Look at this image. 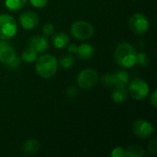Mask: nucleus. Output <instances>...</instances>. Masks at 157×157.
<instances>
[{
    "instance_id": "nucleus-17",
    "label": "nucleus",
    "mask_w": 157,
    "mask_h": 157,
    "mask_svg": "<svg viewBox=\"0 0 157 157\" xmlns=\"http://www.w3.org/2000/svg\"><path fill=\"white\" fill-rule=\"evenodd\" d=\"M125 155L129 157H143L144 156L145 152L142 146L139 145H131L125 149Z\"/></svg>"
},
{
    "instance_id": "nucleus-22",
    "label": "nucleus",
    "mask_w": 157,
    "mask_h": 157,
    "mask_svg": "<svg viewBox=\"0 0 157 157\" xmlns=\"http://www.w3.org/2000/svg\"><path fill=\"white\" fill-rule=\"evenodd\" d=\"M101 84L105 86H115V80H114V75L113 74H107V75H104L101 79Z\"/></svg>"
},
{
    "instance_id": "nucleus-12",
    "label": "nucleus",
    "mask_w": 157,
    "mask_h": 157,
    "mask_svg": "<svg viewBox=\"0 0 157 157\" xmlns=\"http://www.w3.org/2000/svg\"><path fill=\"white\" fill-rule=\"evenodd\" d=\"M127 86H115L114 90L111 93V99L117 103V104H121L123 103L128 96V89L126 87Z\"/></svg>"
},
{
    "instance_id": "nucleus-13",
    "label": "nucleus",
    "mask_w": 157,
    "mask_h": 157,
    "mask_svg": "<svg viewBox=\"0 0 157 157\" xmlns=\"http://www.w3.org/2000/svg\"><path fill=\"white\" fill-rule=\"evenodd\" d=\"M77 55L81 60H88L91 59L95 54V48L88 43H84L78 46L77 48Z\"/></svg>"
},
{
    "instance_id": "nucleus-28",
    "label": "nucleus",
    "mask_w": 157,
    "mask_h": 157,
    "mask_svg": "<svg viewBox=\"0 0 157 157\" xmlns=\"http://www.w3.org/2000/svg\"><path fill=\"white\" fill-rule=\"evenodd\" d=\"M77 95V89L74 86H70L66 89V96L68 98H74Z\"/></svg>"
},
{
    "instance_id": "nucleus-4",
    "label": "nucleus",
    "mask_w": 157,
    "mask_h": 157,
    "mask_svg": "<svg viewBox=\"0 0 157 157\" xmlns=\"http://www.w3.org/2000/svg\"><path fill=\"white\" fill-rule=\"evenodd\" d=\"M149 91L148 84L141 78H134L128 84V92L135 100H144L149 95Z\"/></svg>"
},
{
    "instance_id": "nucleus-2",
    "label": "nucleus",
    "mask_w": 157,
    "mask_h": 157,
    "mask_svg": "<svg viewBox=\"0 0 157 157\" xmlns=\"http://www.w3.org/2000/svg\"><path fill=\"white\" fill-rule=\"evenodd\" d=\"M58 60L51 54H42L36 59L35 69L42 78L52 77L58 70Z\"/></svg>"
},
{
    "instance_id": "nucleus-16",
    "label": "nucleus",
    "mask_w": 157,
    "mask_h": 157,
    "mask_svg": "<svg viewBox=\"0 0 157 157\" xmlns=\"http://www.w3.org/2000/svg\"><path fill=\"white\" fill-rule=\"evenodd\" d=\"M113 75L115 80V86H127L130 82V76L126 71H118L113 74Z\"/></svg>"
},
{
    "instance_id": "nucleus-11",
    "label": "nucleus",
    "mask_w": 157,
    "mask_h": 157,
    "mask_svg": "<svg viewBox=\"0 0 157 157\" xmlns=\"http://www.w3.org/2000/svg\"><path fill=\"white\" fill-rule=\"evenodd\" d=\"M49 42L48 40L44 36L36 35L31 37L28 41V47L35 51L37 53L43 52L48 49Z\"/></svg>"
},
{
    "instance_id": "nucleus-14",
    "label": "nucleus",
    "mask_w": 157,
    "mask_h": 157,
    "mask_svg": "<svg viewBox=\"0 0 157 157\" xmlns=\"http://www.w3.org/2000/svg\"><path fill=\"white\" fill-rule=\"evenodd\" d=\"M52 43L56 49H63L69 44V37L64 32H57L52 38Z\"/></svg>"
},
{
    "instance_id": "nucleus-24",
    "label": "nucleus",
    "mask_w": 157,
    "mask_h": 157,
    "mask_svg": "<svg viewBox=\"0 0 157 157\" xmlns=\"http://www.w3.org/2000/svg\"><path fill=\"white\" fill-rule=\"evenodd\" d=\"M110 155L112 157H125L126 156V155H125V149L123 147H120V146L115 147L112 150Z\"/></svg>"
},
{
    "instance_id": "nucleus-8",
    "label": "nucleus",
    "mask_w": 157,
    "mask_h": 157,
    "mask_svg": "<svg viewBox=\"0 0 157 157\" xmlns=\"http://www.w3.org/2000/svg\"><path fill=\"white\" fill-rule=\"evenodd\" d=\"M154 126L145 120H136L132 123V132L140 139H147L154 133Z\"/></svg>"
},
{
    "instance_id": "nucleus-3",
    "label": "nucleus",
    "mask_w": 157,
    "mask_h": 157,
    "mask_svg": "<svg viewBox=\"0 0 157 157\" xmlns=\"http://www.w3.org/2000/svg\"><path fill=\"white\" fill-rule=\"evenodd\" d=\"M17 31L16 19L7 14L0 15V40H7L15 37Z\"/></svg>"
},
{
    "instance_id": "nucleus-25",
    "label": "nucleus",
    "mask_w": 157,
    "mask_h": 157,
    "mask_svg": "<svg viewBox=\"0 0 157 157\" xmlns=\"http://www.w3.org/2000/svg\"><path fill=\"white\" fill-rule=\"evenodd\" d=\"M29 2L34 7L40 8V7H43L47 5L48 0H29Z\"/></svg>"
},
{
    "instance_id": "nucleus-23",
    "label": "nucleus",
    "mask_w": 157,
    "mask_h": 157,
    "mask_svg": "<svg viewBox=\"0 0 157 157\" xmlns=\"http://www.w3.org/2000/svg\"><path fill=\"white\" fill-rule=\"evenodd\" d=\"M55 29L52 23H45L42 27V33L44 35H52L54 32Z\"/></svg>"
},
{
    "instance_id": "nucleus-15",
    "label": "nucleus",
    "mask_w": 157,
    "mask_h": 157,
    "mask_svg": "<svg viewBox=\"0 0 157 157\" xmlns=\"http://www.w3.org/2000/svg\"><path fill=\"white\" fill-rule=\"evenodd\" d=\"M40 149V142L36 139H28L22 145V150L27 155L35 154Z\"/></svg>"
},
{
    "instance_id": "nucleus-26",
    "label": "nucleus",
    "mask_w": 157,
    "mask_h": 157,
    "mask_svg": "<svg viewBox=\"0 0 157 157\" xmlns=\"http://www.w3.org/2000/svg\"><path fill=\"white\" fill-rule=\"evenodd\" d=\"M148 151L150 154H155L157 152V143L156 139L152 140L148 144Z\"/></svg>"
},
{
    "instance_id": "nucleus-18",
    "label": "nucleus",
    "mask_w": 157,
    "mask_h": 157,
    "mask_svg": "<svg viewBox=\"0 0 157 157\" xmlns=\"http://www.w3.org/2000/svg\"><path fill=\"white\" fill-rule=\"evenodd\" d=\"M36 59H37V52L29 47H27L21 54V60L26 63L35 62Z\"/></svg>"
},
{
    "instance_id": "nucleus-1",
    "label": "nucleus",
    "mask_w": 157,
    "mask_h": 157,
    "mask_svg": "<svg viewBox=\"0 0 157 157\" xmlns=\"http://www.w3.org/2000/svg\"><path fill=\"white\" fill-rule=\"evenodd\" d=\"M114 58L120 66L124 68L132 67L136 63L135 49L128 42H121L115 49Z\"/></svg>"
},
{
    "instance_id": "nucleus-20",
    "label": "nucleus",
    "mask_w": 157,
    "mask_h": 157,
    "mask_svg": "<svg viewBox=\"0 0 157 157\" xmlns=\"http://www.w3.org/2000/svg\"><path fill=\"white\" fill-rule=\"evenodd\" d=\"M58 63L64 69L70 68L74 65L75 63V58L72 55H64L63 57H61L60 61L58 62Z\"/></svg>"
},
{
    "instance_id": "nucleus-19",
    "label": "nucleus",
    "mask_w": 157,
    "mask_h": 157,
    "mask_svg": "<svg viewBox=\"0 0 157 157\" xmlns=\"http://www.w3.org/2000/svg\"><path fill=\"white\" fill-rule=\"evenodd\" d=\"M27 3V0H5L6 6L12 11L18 10L22 8Z\"/></svg>"
},
{
    "instance_id": "nucleus-7",
    "label": "nucleus",
    "mask_w": 157,
    "mask_h": 157,
    "mask_svg": "<svg viewBox=\"0 0 157 157\" xmlns=\"http://www.w3.org/2000/svg\"><path fill=\"white\" fill-rule=\"evenodd\" d=\"M129 27L133 33L141 35L148 31L150 28V23L146 16L141 13H136L130 17Z\"/></svg>"
},
{
    "instance_id": "nucleus-21",
    "label": "nucleus",
    "mask_w": 157,
    "mask_h": 157,
    "mask_svg": "<svg viewBox=\"0 0 157 157\" xmlns=\"http://www.w3.org/2000/svg\"><path fill=\"white\" fill-rule=\"evenodd\" d=\"M136 63L141 66H147L150 63V59L145 52L136 53Z\"/></svg>"
},
{
    "instance_id": "nucleus-29",
    "label": "nucleus",
    "mask_w": 157,
    "mask_h": 157,
    "mask_svg": "<svg viewBox=\"0 0 157 157\" xmlns=\"http://www.w3.org/2000/svg\"><path fill=\"white\" fill-rule=\"evenodd\" d=\"M68 46V51L69 52L71 53H76L77 52V48L78 46H76L75 44H70V45H67Z\"/></svg>"
},
{
    "instance_id": "nucleus-6",
    "label": "nucleus",
    "mask_w": 157,
    "mask_h": 157,
    "mask_svg": "<svg viewBox=\"0 0 157 157\" xmlns=\"http://www.w3.org/2000/svg\"><path fill=\"white\" fill-rule=\"evenodd\" d=\"M76 81L82 89L89 90L97 85L98 81V74L94 69L86 68L79 73Z\"/></svg>"
},
{
    "instance_id": "nucleus-27",
    "label": "nucleus",
    "mask_w": 157,
    "mask_h": 157,
    "mask_svg": "<svg viewBox=\"0 0 157 157\" xmlns=\"http://www.w3.org/2000/svg\"><path fill=\"white\" fill-rule=\"evenodd\" d=\"M150 104H151L155 109H156V107H157V91L156 90H155V91L151 94V96H150Z\"/></svg>"
},
{
    "instance_id": "nucleus-10",
    "label": "nucleus",
    "mask_w": 157,
    "mask_h": 157,
    "mask_svg": "<svg viewBox=\"0 0 157 157\" xmlns=\"http://www.w3.org/2000/svg\"><path fill=\"white\" fill-rule=\"evenodd\" d=\"M19 23L25 29H32L39 23V17L33 11H25L19 16Z\"/></svg>"
},
{
    "instance_id": "nucleus-5",
    "label": "nucleus",
    "mask_w": 157,
    "mask_h": 157,
    "mask_svg": "<svg viewBox=\"0 0 157 157\" xmlns=\"http://www.w3.org/2000/svg\"><path fill=\"white\" fill-rule=\"evenodd\" d=\"M72 35L80 40H87L91 38L94 34V27L92 26L91 23L84 20H77L75 21L70 28Z\"/></svg>"
},
{
    "instance_id": "nucleus-30",
    "label": "nucleus",
    "mask_w": 157,
    "mask_h": 157,
    "mask_svg": "<svg viewBox=\"0 0 157 157\" xmlns=\"http://www.w3.org/2000/svg\"><path fill=\"white\" fill-rule=\"evenodd\" d=\"M20 60H21V59H19V58H17H17L15 59V61H14L10 65H8V66H9L10 68H16V67L20 63Z\"/></svg>"
},
{
    "instance_id": "nucleus-9",
    "label": "nucleus",
    "mask_w": 157,
    "mask_h": 157,
    "mask_svg": "<svg viewBox=\"0 0 157 157\" xmlns=\"http://www.w3.org/2000/svg\"><path fill=\"white\" fill-rule=\"evenodd\" d=\"M17 58L16 51L13 47L6 42H0V63L6 65H10Z\"/></svg>"
}]
</instances>
